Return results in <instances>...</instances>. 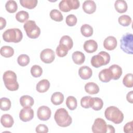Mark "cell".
<instances>
[{
    "label": "cell",
    "instance_id": "cell-26",
    "mask_svg": "<svg viewBox=\"0 0 133 133\" xmlns=\"http://www.w3.org/2000/svg\"><path fill=\"white\" fill-rule=\"evenodd\" d=\"M64 100V96L60 92H56L52 94L51 97V102L56 105L61 104Z\"/></svg>",
    "mask_w": 133,
    "mask_h": 133
},
{
    "label": "cell",
    "instance_id": "cell-18",
    "mask_svg": "<svg viewBox=\"0 0 133 133\" xmlns=\"http://www.w3.org/2000/svg\"><path fill=\"white\" fill-rule=\"evenodd\" d=\"M1 123L4 127L10 128L14 125V121L11 115L8 114H5L1 116Z\"/></svg>",
    "mask_w": 133,
    "mask_h": 133
},
{
    "label": "cell",
    "instance_id": "cell-8",
    "mask_svg": "<svg viewBox=\"0 0 133 133\" xmlns=\"http://www.w3.org/2000/svg\"><path fill=\"white\" fill-rule=\"evenodd\" d=\"M107 124L101 118H96L92 126V131L94 133H106Z\"/></svg>",
    "mask_w": 133,
    "mask_h": 133
},
{
    "label": "cell",
    "instance_id": "cell-47",
    "mask_svg": "<svg viewBox=\"0 0 133 133\" xmlns=\"http://www.w3.org/2000/svg\"><path fill=\"white\" fill-rule=\"evenodd\" d=\"M6 25V21L3 17L0 18V29L3 30Z\"/></svg>",
    "mask_w": 133,
    "mask_h": 133
},
{
    "label": "cell",
    "instance_id": "cell-32",
    "mask_svg": "<svg viewBox=\"0 0 133 133\" xmlns=\"http://www.w3.org/2000/svg\"><path fill=\"white\" fill-rule=\"evenodd\" d=\"M5 8L8 12L14 13L18 9V5L16 1L10 0L6 2L5 4Z\"/></svg>",
    "mask_w": 133,
    "mask_h": 133
},
{
    "label": "cell",
    "instance_id": "cell-16",
    "mask_svg": "<svg viewBox=\"0 0 133 133\" xmlns=\"http://www.w3.org/2000/svg\"><path fill=\"white\" fill-rule=\"evenodd\" d=\"M109 69L110 71L112 79L114 80H117L119 78L122 74V69L121 66L117 64L111 65Z\"/></svg>",
    "mask_w": 133,
    "mask_h": 133
},
{
    "label": "cell",
    "instance_id": "cell-30",
    "mask_svg": "<svg viewBox=\"0 0 133 133\" xmlns=\"http://www.w3.org/2000/svg\"><path fill=\"white\" fill-rule=\"evenodd\" d=\"M66 105L70 110H75L77 106L76 99L73 96H69L66 99Z\"/></svg>",
    "mask_w": 133,
    "mask_h": 133
},
{
    "label": "cell",
    "instance_id": "cell-12",
    "mask_svg": "<svg viewBox=\"0 0 133 133\" xmlns=\"http://www.w3.org/2000/svg\"><path fill=\"white\" fill-rule=\"evenodd\" d=\"M117 42L116 38L112 36L107 37L103 42V47L108 50H114L117 46Z\"/></svg>",
    "mask_w": 133,
    "mask_h": 133
},
{
    "label": "cell",
    "instance_id": "cell-9",
    "mask_svg": "<svg viewBox=\"0 0 133 133\" xmlns=\"http://www.w3.org/2000/svg\"><path fill=\"white\" fill-rule=\"evenodd\" d=\"M40 58L43 62L45 63H50L55 60V54L51 49H44L40 54Z\"/></svg>",
    "mask_w": 133,
    "mask_h": 133
},
{
    "label": "cell",
    "instance_id": "cell-17",
    "mask_svg": "<svg viewBox=\"0 0 133 133\" xmlns=\"http://www.w3.org/2000/svg\"><path fill=\"white\" fill-rule=\"evenodd\" d=\"M103 105L102 100L98 97H91L90 100V108L95 111L100 110Z\"/></svg>",
    "mask_w": 133,
    "mask_h": 133
},
{
    "label": "cell",
    "instance_id": "cell-28",
    "mask_svg": "<svg viewBox=\"0 0 133 133\" xmlns=\"http://www.w3.org/2000/svg\"><path fill=\"white\" fill-rule=\"evenodd\" d=\"M82 34L86 37L91 36L93 34V29L91 26L88 24H84L81 27Z\"/></svg>",
    "mask_w": 133,
    "mask_h": 133
},
{
    "label": "cell",
    "instance_id": "cell-4",
    "mask_svg": "<svg viewBox=\"0 0 133 133\" xmlns=\"http://www.w3.org/2000/svg\"><path fill=\"white\" fill-rule=\"evenodd\" d=\"M3 39L6 42L19 43L23 37L21 31L18 28L9 29L6 30L3 34Z\"/></svg>",
    "mask_w": 133,
    "mask_h": 133
},
{
    "label": "cell",
    "instance_id": "cell-11",
    "mask_svg": "<svg viewBox=\"0 0 133 133\" xmlns=\"http://www.w3.org/2000/svg\"><path fill=\"white\" fill-rule=\"evenodd\" d=\"M51 114L50 109L46 105H42L38 108L37 111V117L39 119L45 121L48 120Z\"/></svg>",
    "mask_w": 133,
    "mask_h": 133
},
{
    "label": "cell",
    "instance_id": "cell-40",
    "mask_svg": "<svg viewBox=\"0 0 133 133\" xmlns=\"http://www.w3.org/2000/svg\"><path fill=\"white\" fill-rule=\"evenodd\" d=\"M68 51L69 50L65 47H64V46L61 44H59L57 46L56 50V54L57 56L59 57H65L68 54Z\"/></svg>",
    "mask_w": 133,
    "mask_h": 133
},
{
    "label": "cell",
    "instance_id": "cell-19",
    "mask_svg": "<svg viewBox=\"0 0 133 133\" xmlns=\"http://www.w3.org/2000/svg\"><path fill=\"white\" fill-rule=\"evenodd\" d=\"M50 87V83L48 80L44 79L41 80L36 84V90L40 93L46 92Z\"/></svg>",
    "mask_w": 133,
    "mask_h": 133
},
{
    "label": "cell",
    "instance_id": "cell-43",
    "mask_svg": "<svg viewBox=\"0 0 133 133\" xmlns=\"http://www.w3.org/2000/svg\"><path fill=\"white\" fill-rule=\"evenodd\" d=\"M35 130L38 133H47L48 132V128L44 124H39L36 126Z\"/></svg>",
    "mask_w": 133,
    "mask_h": 133
},
{
    "label": "cell",
    "instance_id": "cell-45",
    "mask_svg": "<svg viewBox=\"0 0 133 133\" xmlns=\"http://www.w3.org/2000/svg\"><path fill=\"white\" fill-rule=\"evenodd\" d=\"M71 10L77 9L80 5L79 2L78 0H69Z\"/></svg>",
    "mask_w": 133,
    "mask_h": 133
},
{
    "label": "cell",
    "instance_id": "cell-27",
    "mask_svg": "<svg viewBox=\"0 0 133 133\" xmlns=\"http://www.w3.org/2000/svg\"><path fill=\"white\" fill-rule=\"evenodd\" d=\"M0 52L1 55L5 58L11 57L14 54V49L9 46H4L2 47Z\"/></svg>",
    "mask_w": 133,
    "mask_h": 133
},
{
    "label": "cell",
    "instance_id": "cell-7",
    "mask_svg": "<svg viewBox=\"0 0 133 133\" xmlns=\"http://www.w3.org/2000/svg\"><path fill=\"white\" fill-rule=\"evenodd\" d=\"M121 49L127 54H133V35L131 33H126L124 34L120 39Z\"/></svg>",
    "mask_w": 133,
    "mask_h": 133
},
{
    "label": "cell",
    "instance_id": "cell-25",
    "mask_svg": "<svg viewBox=\"0 0 133 133\" xmlns=\"http://www.w3.org/2000/svg\"><path fill=\"white\" fill-rule=\"evenodd\" d=\"M59 44L62 45L69 50L73 47V42L72 39L69 36L64 35L60 38Z\"/></svg>",
    "mask_w": 133,
    "mask_h": 133
},
{
    "label": "cell",
    "instance_id": "cell-10",
    "mask_svg": "<svg viewBox=\"0 0 133 133\" xmlns=\"http://www.w3.org/2000/svg\"><path fill=\"white\" fill-rule=\"evenodd\" d=\"M34 117V111L30 107H24L19 113V118L22 122L30 121Z\"/></svg>",
    "mask_w": 133,
    "mask_h": 133
},
{
    "label": "cell",
    "instance_id": "cell-5",
    "mask_svg": "<svg viewBox=\"0 0 133 133\" xmlns=\"http://www.w3.org/2000/svg\"><path fill=\"white\" fill-rule=\"evenodd\" d=\"M110 61V55L104 51L99 52L98 55H94L91 59V64L95 68H99L108 64Z\"/></svg>",
    "mask_w": 133,
    "mask_h": 133
},
{
    "label": "cell",
    "instance_id": "cell-33",
    "mask_svg": "<svg viewBox=\"0 0 133 133\" xmlns=\"http://www.w3.org/2000/svg\"><path fill=\"white\" fill-rule=\"evenodd\" d=\"M50 17L51 19L57 22H60L63 20V17L61 12L57 9H52L50 12Z\"/></svg>",
    "mask_w": 133,
    "mask_h": 133
},
{
    "label": "cell",
    "instance_id": "cell-31",
    "mask_svg": "<svg viewBox=\"0 0 133 133\" xmlns=\"http://www.w3.org/2000/svg\"><path fill=\"white\" fill-rule=\"evenodd\" d=\"M29 15L27 11L21 10L18 11L16 15V20L21 23L26 22L29 19Z\"/></svg>",
    "mask_w": 133,
    "mask_h": 133
},
{
    "label": "cell",
    "instance_id": "cell-1",
    "mask_svg": "<svg viewBox=\"0 0 133 133\" xmlns=\"http://www.w3.org/2000/svg\"><path fill=\"white\" fill-rule=\"evenodd\" d=\"M104 116L108 121L116 124L121 123L124 119V114L122 112L115 106L108 107L104 111Z\"/></svg>",
    "mask_w": 133,
    "mask_h": 133
},
{
    "label": "cell",
    "instance_id": "cell-14",
    "mask_svg": "<svg viewBox=\"0 0 133 133\" xmlns=\"http://www.w3.org/2000/svg\"><path fill=\"white\" fill-rule=\"evenodd\" d=\"M83 48L86 52L88 53H92L97 50L98 44L95 40L89 39L85 42Z\"/></svg>",
    "mask_w": 133,
    "mask_h": 133
},
{
    "label": "cell",
    "instance_id": "cell-22",
    "mask_svg": "<svg viewBox=\"0 0 133 133\" xmlns=\"http://www.w3.org/2000/svg\"><path fill=\"white\" fill-rule=\"evenodd\" d=\"M73 62L78 65L83 64L85 60V56L81 51H76L72 54V56Z\"/></svg>",
    "mask_w": 133,
    "mask_h": 133
},
{
    "label": "cell",
    "instance_id": "cell-41",
    "mask_svg": "<svg viewBox=\"0 0 133 133\" xmlns=\"http://www.w3.org/2000/svg\"><path fill=\"white\" fill-rule=\"evenodd\" d=\"M77 21V18L75 15L73 14L69 15L66 17L65 22L68 26H74L76 24Z\"/></svg>",
    "mask_w": 133,
    "mask_h": 133
},
{
    "label": "cell",
    "instance_id": "cell-39",
    "mask_svg": "<svg viewBox=\"0 0 133 133\" xmlns=\"http://www.w3.org/2000/svg\"><path fill=\"white\" fill-rule=\"evenodd\" d=\"M59 8L60 10L63 12H69L71 9L69 0H62L59 4Z\"/></svg>",
    "mask_w": 133,
    "mask_h": 133
},
{
    "label": "cell",
    "instance_id": "cell-23",
    "mask_svg": "<svg viewBox=\"0 0 133 133\" xmlns=\"http://www.w3.org/2000/svg\"><path fill=\"white\" fill-rule=\"evenodd\" d=\"M114 7L118 13H124L127 10V4L126 1L124 0H117L114 4Z\"/></svg>",
    "mask_w": 133,
    "mask_h": 133
},
{
    "label": "cell",
    "instance_id": "cell-24",
    "mask_svg": "<svg viewBox=\"0 0 133 133\" xmlns=\"http://www.w3.org/2000/svg\"><path fill=\"white\" fill-rule=\"evenodd\" d=\"M34 99L33 98L28 95H24L20 97V103L22 107H31L34 104Z\"/></svg>",
    "mask_w": 133,
    "mask_h": 133
},
{
    "label": "cell",
    "instance_id": "cell-20",
    "mask_svg": "<svg viewBox=\"0 0 133 133\" xmlns=\"http://www.w3.org/2000/svg\"><path fill=\"white\" fill-rule=\"evenodd\" d=\"M85 90L90 95L97 94L99 91L98 85L94 82H88L85 85Z\"/></svg>",
    "mask_w": 133,
    "mask_h": 133
},
{
    "label": "cell",
    "instance_id": "cell-21",
    "mask_svg": "<svg viewBox=\"0 0 133 133\" xmlns=\"http://www.w3.org/2000/svg\"><path fill=\"white\" fill-rule=\"evenodd\" d=\"M98 76L99 79L104 83H108L112 79L111 74L109 68L102 70L99 72Z\"/></svg>",
    "mask_w": 133,
    "mask_h": 133
},
{
    "label": "cell",
    "instance_id": "cell-37",
    "mask_svg": "<svg viewBox=\"0 0 133 133\" xmlns=\"http://www.w3.org/2000/svg\"><path fill=\"white\" fill-rule=\"evenodd\" d=\"M1 101V109L3 111H8L11 107V101L7 98L3 97L0 99Z\"/></svg>",
    "mask_w": 133,
    "mask_h": 133
},
{
    "label": "cell",
    "instance_id": "cell-46",
    "mask_svg": "<svg viewBox=\"0 0 133 133\" xmlns=\"http://www.w3.org/2000/svg\"><path fill=\"white\" fill-rule=\"evenodd\" d=\"M133 95V92L132 91H130L126 95V99L128 102L132 103L133 102V100H132V96Z\"/></svg>",
    "mask_w": 133,
    "mask_h": 133
},
{
    "label": "cell",
    "instance_id": "cell-38",
    "mask_svg": "<svg viewBox=\"0 0 133 133\" xmlns=\"http://www.w3.org/2000/svg\"><path fill=\"white\" fill-rule=\"evenodd\" d=\"M31 75L34 77H40L43 73L42 68L38 65H34L31 68Z\"/></svg>",
    "mask_w": 133,
    "mask_h": 133
},
{
    "label": "cell",
    "instance_id": "cell-6",
    "mask_svg": "<svg viewBox=\"0 0 133 133\" xmlns=\"http://www.w3.org/2000/svg\"><path fill=\"white\" fill-rule=\"evenodd\" d=\"M23 28L27 36L32 39L37 38L41 34L40 28L33 20H28L23 25Z\"/></svg>",
    "mask_w": 133,
    "mask_h": 133
},
{
    "label": "cell",
    "instance_id": "cell-48",
    "mask_svg": "<svg viewBox=\"0 0 133 133\" xmlns=\"http://www.w3.org/2000/svg\"><path fill=\"white\" fill-rule=\"evenodd\" d=\"M115 132L114 127L111 125H107V132L108 133H114Z\"/></svg>",
    "mask_w": 133,
    "mask_h": 133
},
{
    "label": "cell",
    "instance_id": "cell-34",
    "mask_svg": "<svg viewBox=\"0 0 133 133\" xmlns=\"http://www.w3.org/2000/svg\"><path fill=\"white\" fill-rule=\"evenodd\" d=\"M118 21L121 25L123 26H127L131 23V18L128 15H124L118 18Z\"/></svg>",
    "mask_w": 133,
    "mask_h": 133
},
{
    "label": "cell",
    "instance_id": "cell-42",
    "mask_svg": "<svg viewBox=\"0 0 133 133\" xmlns=\"http://www.w3.org/2000/svg\"><path fill=\"white\" fill-rule=\"evenodd\" d=\"M90 96H85L82 98L81 100V106L85 109H88L90 108V100L91 99Z\"/></svg>",
    "mask_w": 133,
    "mask_h": 133
},
{
    "label": "cell",
    "instance_id": "cell-35",
    "mask_svg": "<svg viewBox=\"0 0 133 133\" xmlns=\"http://www.w3.org/2000/svg\"><path fill=\"white\" fill-rule=\"evenodd\" d=\"M132 74L128 73L126 74L123 79V85L128 88H131L133 86Z\"/></svg>",
    "mask_w": 133,
    "mask_h": 133
},
{
    "label": "cell",
    "instance_id": "cell-36",
    "mask_svg": "<svg viewBox=\"0 0 133 133\" xmlns=\"http://www.w3.org/2000/svg\"><path fill=\"white\" fill-rule=\"evenodd\" d=\"M17 62L20 66H25L29 63L30 58L25 54L20 55L17 58Z\"/></svg>",
    "mask_w": 133,
    "mask_h": 133
},
{
    "label": "cell",
    "instance_id": "cell-2",
    "mask_svg": "<svg viewBox=\"0 0 133 133\" xmlns=\"http://www.w3.org/2000/svg\"><path fill=\"white\" fill-rule=\"evenodd\" d=\"M55 120L57 125L60 127H66L70 126L72 122V117L68 112L64 108H60L57 110L54 115Z\"/></svg>",
    "mask_w": 133,
    "mask_h": 133
},
{
    "label": "cell",
    "instance_id": "cell-44",
    "mask_svg": "<svg viewBox=\"0 0 133 133\" xmlns=\"http://www.w3.org/2000/svg\"><path fill=\"white\" fill-rule=\"evenodd\" d=\"M124 131L126 133H131L132 130V122L130 121L127 123L124 126Z\"/></svg>",
    "mask_w": 133,
    "mask_h": 133
},
{
    "label": "cell",
    "instance_id": "cell-15",
    "mask_svg": "<svg viewBox=\"0 0 133 133\" xmlns=\"http://www.w3.org/2000/svg\"><path fill=\"white\" fill-rule=\"evenodd\" d=\"M92 74V70L88 66H82L78 70V75L83 79L86 80L90 78L91 77Z\"/></svg>",
    "mask_w": 133,
    "mask_h": 133
},
{
    "label": "cell",
    "instance_id": "cell-29",
    "mask_svg": "<svg viewBox=\"0 0 133 133\" xmlns=\"http://www.w3.org/2000/svg\"><path fill=\"white\" fill-rule=\"evenodd\" d=\"M19 2L22 6L29 9L34 8L37 4V0H20Z\"/></svg>",
    "mask_w": 133,
    "mask_h": 133
},
{
    "label": "cell",
    "instance_id": "cell-13",
    "mask_svg": "<svg viewBox=\"0 0 133 133\" xmlns=\"http://www.w3.org/2000/svg\"><path fill=\"white\" fill-rule=\"evenodd\" d=\"M82 8L85 12L88 14H91L96 10V4L94 1H85L83 4Z\"/></svg>",
    "mask_w": 133,
    "mask_h": 133
},
{
    "label": "cell",
    "instance_id": "cell-3",
    "mask_svg": "<svg viewBox=\"0 0 133 133\" xmlns=\"http://www.w3.org/2000/svg\"><path fill=\"white\" fill-rule=\"evenodd\" d=\"M16 74L10 70L4 72L3 79L6 88L10 91H16L19 88V84L17 81Z\"/></svg>",
    "mask_w": 133,
    "mask_h": 133
}]
</instances>
